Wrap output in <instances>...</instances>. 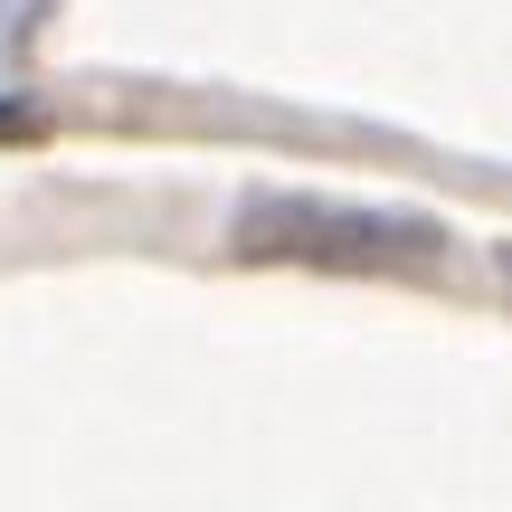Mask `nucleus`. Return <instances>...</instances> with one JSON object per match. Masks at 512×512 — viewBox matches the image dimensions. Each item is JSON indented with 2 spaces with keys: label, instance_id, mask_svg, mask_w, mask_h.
<instances>
[{
  "label": "nucleus",
  "instance_id": "nucleus-1",
  "mask_svg": "<svg viewBox=\"0 0 512 512\" xmlns=\"http://www.w3.org/2000/svg\"><path fill=\"white\" fill-rule=\"evenodd\" d=\"M247 256H294V266H351V275H399L437 256L427 219H370V209H323V200H256L238 219Z\"/></svg>",
  "mask_w": 512,
  "mask_h": 512
},
{
  "label": "nucleus",
  "instance_id": "nucleus-2",
  "mask_svg": "<svg viewBox=\"0 0 512 512\" xmlns=\"http://www.w3.org/2000/svg\"><path fill=\"white\" fill-rule=\"evenodd\" d=\"M19 133H38V114L29 105H0V143H19Z\"/></svg>",
  "mask_w": 512,
  "mask_h": 512
}]
</instances>
